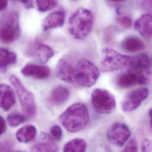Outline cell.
I'll return each mask as SVG.
<instances>
[{
  "instance_id": "obj_1",
  "label": "cell",
  "mask_w": 152,
  "mask_h": 152,
  "mask_svg": "<svg viewBox=\"0 0 152 152\" xmlns=\"http://www.w3.org/2000/svg\"><path fill=\"white\" fill-rule=\"evenodd\" d=\"M59 121L70 133H77L86 128L89 121L88 110L85 105L77 102L67 108L59 116Z\"/></svg>"
},
{
  "instance_id": "obj_2",
  "label": "cell",
  "mask_w": 152,
  "mask_h": 152,
  "mask_svg": "<svg viewBox=\"0 0 152 152\" xmlns=\"http://www.w3.org/2000/svg\"><path fill=\"white\" fill-rule=\"evenodd\" d=\"M94 21V16L90 10L79 8L69 18V32L74 39L82 40L86 38L91 31Z\"/></svg>"
},
{
  "instance_id": "obj_3",
  "label": "cell",
  "mask_w": 152,
  "mask_h": 152,
  "mask_svg": "<svg viewBox=\"0 0 152 152\" xmlns=\"http://www.w3.org/2000/svg\"><path fill=\"white\" fill-rule=\"evenodd\" d=\"M98 68L86 59H80L74 64L71 84L84 88L93 86L99 77Z\"/></svg>"
},
{
  "instance_id": "obj_4",
  "label": "cell",
  "mask_w": 152,
  "mask_h": 152,
  "mask_svg": "<svg viewBox=\"0 0 152 152\" xmlns=\"http://www.w3.org/2000/svg\"><path fill=\"white\" fill-rule=\"evenodd\" d=\"M132 56L117 52L116 50L105 48L102 50L101 55V69L104 72H110L130 68Z\"/></svg>"
},
{
  "instance_id": "obj_5",
  "label": "cell",
  "mask_w": 152,
  "mask_h": 152,
  "mask_svg": "<svg viewBox=\"0 0 152 152\" xmlns=\"http://www.w3.org/2000/svg\"><path fill=\"white\" fill-rule=\"evenodd\" d=\"M20 34L19 17L15 11L5 13L0 19V40L10 43L17 40Z\"/></svg>"
},
{
  "instance_id": "obj_6",
  "label": "cell",
  "mask_w": 152,
  "mask_h": 152,
  "mask_svg": "<svg viewBox=\"0 0 152 152\" xmlns=\"http://www.w3.org/2000/svg\"><path fill=\"white\" fill-rule=\"evenodd\" d=\"M10 80L15 89L26 116L28 118H34L36 114L37 107L33 94L24 86L17 76L11 75Z\"/></svg>"
},
{
  "instance_id": "obj_7",
  "label": "cell",
  "mask_w": 152,
  "mask_h": 152,
  "mask_svg": "<svg viewBox=\"0 0 152 152\" xmlns=\"http://www.w3.org/2000/svg\"><path fill=\"white\" fill-rule=\"evenodd\" d=\"M91 101L94 109L101 114H109L116 107L115 97L104 89H94L91 94Z\"/></svg>"
},
{
  "instance_id": "obj_8",
  "label": "cell",
  "mask_w": 152,
  "mask_h": 152,
  "mask_svg": "<svg viewBox=\"0 0 152 152\" xmlns=\"http://www.w3.org/2000/svg\"><path fill=\"white\" fill-rule=\"evenodd\" d=\"M130 136L131 131L129 127L121 122L113 123L107 132V138L109 142L117 147L124 146Z\"/></svg>"
},
{
  "instance_id": "obj_9",
  "label": "cell",
  "mask_w": 152,
  "mask_h": 152,
  "mask_svg": "<svg viewBox=\"0 0 152 152\" xmlns=\"http://www.w3.org/2000/svg\"><path fill=\"white\" fill-rule=\"evenodd\" d=\"M149 89L141 88L129 92L121 103V108L126 113L132 112L136 110L141 104L148 97Z\"/></svg>"
},
{
  "instance_id": "obj_10",
  "label": "cell",
  "mask_w": 152,
  "mask_h": 152,
  "mask_svg": "<svg viewBox=\"0 0 152 152\" xmlns=\"http://www.w3.org/2000/svg\"><path fill=\"white\" fill-rule=\"evenodd\" d=\"M149 81L145 73L131 69L118 76L116 83L120 88H127L137 85H145Z\"/></svg>"
},
{
  "instance_id": "obj_11",
  "label": "cell",
  "mask_w": 152,
  "mask_h": 152,
  "mask_svg": "<svg viewBox=\"0 0 152 152\" xmlns=\"http://www.w3.org/2000/svg\"><path fill=\"white\" fill-rule=\"evenodd\" d=\"M26 53L28 56L43 64L47 63L55 55V52L51 47L41 43H34L30 45Z\"/></svg>"
},
{
  "instance_id": "obj_12",
  "label": "cell",
  "mask_w": 152,
  "mask_h": 152,
  "mask_svg": "<svg viewBox=\"0 0 152 152\" xmlns=\"http://www.w3.org/2000/svg\"><path fill=\"white\" fill-rule=\"evenodd\" d=\"M23 75L36 79H45L50 75V69L42 65L28 64L21 70Z\"/></svg>"
},
{
  "instance_id": "obj_13",
  "label": "cell",
  "mask_w": 152,
  "mask_h": 152,
  "mask_svg": "<svg viewBox=\"0 0 152 152\" xmlns=\"http://www.w3.org/2000/svg\"><path fill=\"white\" fill-rule=\"evenodd\" d=\"M15 101L14 89L7 84H0V108L8 111L15 105Z\"/></svg>"
},
{
  "instance_id": "obj_14",
  "label": "cell",
  "mask_w": 152,
  "mask_h": 152,
  "mask_svg": "<svg viewBox=\"0 0 152 152\" xmlns=\"http://www.w3.org/2000/svg\"><path fill=\"white\" fill-rule=\"evenodd\" d=\"M65 23V13L63 11L58 10L53 11L48 15L42 23L43 31H48L51 29L62 27Z\"/></svg>"
},
{
  "instance_id": "obj_15",
  "label": "cell",
  "mask_w": 152,
  "mask_h": 152,
  "mask_svg": "<svg viewBox=\"0 0 152 152\" xmlns=\"http://www.w3.org/2000/svg\"><path fill=\"white\" fill-rule=\"evenodd\" d=\"M70 95V91L68 88L59 85L51 91L48 100L52 105H61L68 101Z\"/></svg>"
},
{
  "instance_id": "obj_16",
  "label": "cell",
  "mask_w": 152,
  "mask_h": 152,
  "mask_svg": "<svg viewBox=\"0 0 152 152\" xmlns=\"http://www.w3.org/2000/svg\"><path fill=\"white\" fill-rule=\"evenodd\" d=\"M31 151L33 152H58L59 148L49 134L42 133L40 135V141L34 144Z\"/></svg>"
},
{
  "instance_id": "obj_17",
  "label": "cell",
  "mask_w": 152,
  "mask_h": 152,
  "mask_svg": "<svg viewBox=\"0 0 152 152\" xmlns=\"http://www.w3.org/2000/svg\"><path fill=\"white\" fill-rule=\"evenodd\" d=\"M152 20L151 14H145L139 17L134 23L136 29L145 38L150 39L152 37Z\"/></svg>"
},
{
  "instance_id": "obj_18",
  "label": "cell",
  "mask_w": 152,
  "mask_h": 152,
  "mask_svg": "<svg viewBox=\"0 0 152 152\" xmlns=\"http://www.w3.org/2000/svg\"><path fill=\"white\" fill-rule=\"evenodd\" d=\"M130 68L133 70L150 74L151 64L149 56L146 53H142L132 57Z\"/></svg>"
},
{
  "instance_id": "obj_19",
  "label": "cell",
  "mask_w": 152,
  "mask_h": 152,
  "mask_svg": "<svg viewBox=\"0 0 152 152\" xmlns=\"http://www.w3.org/2000/svg\"><path fill=\"white\" fill-rule=\"evenodd\" d=\"M123 50L128 52H136L143 50L145 43L139 37L134 36H130L123 40L121 43Z\"/></svg>"
},
{
  "instance_id": "obj_20",
  "label": "cell",
  "mask_w": 152,
  "mask_h": 152,
  "mask_svg": "<svg viewBox=\"0 0 152 152\" xmlns=\"http://www.w3.org/2000/svg\"><path fill=\"white\" fill-rule=\"evenodd\" d=\"M37 135L36 127L33 125H26L17 130L15 138L21 143H28L33 141Z\"/></svg>"
},
{
  "instance_id": "obj_21",
  "label": "cell",
  "mask_w": 152,
  "mask_h": 152,
  "mask_svg": "<svg viewBox=\"0 0 152 152\" xmlns=\"http://www.w3.org/2000/svg\"><path fill=\"white\" fill-rule=\"evenodd\" d=\"M17 55L6 49L0 48V69H4L16 64Z\"/></svg>"
},
{
  "instance_id": "obj_22",
  "label": "cell",
  "mask_w": 152,
  "mask_h": 152,
  "mask_svg": "<svg viewBox=\"0 0 152 152\" xmlns=\"http://www.w3.org/2000/svg\"><path fill=\"white\" fill-rule=\"evenodd\" d=\"M87 148V144L85 140L82 139H74L69 141L65 144L64 151L67 152H85Z\"/></svg>"
},
{
  "instance_id": "obj_23",
  "label": "cell",
  "mask_w": 152,
  "mask_h": 152,
  "mask_svg": "<svg viewBox=\"0 0 152 152\" xmlns=\"http://www.w3.org/2000/svg\"><path fill=\"white\" fill-rule=\"evenodd\" d=\"M26 116L19 113L14 112L8 115L7 122L11 127H15L23 124L26 121Z\"/></svg>"
},
{
  "instance_id": "obj_24",
  "label": "cell",
  "mask_w": 152,
  "mask_h": 152,
  "mask_svg": "<svg viewBox=\"0 0 152 152\" xmlns=\"http://www.w3.org/2000/svg\"><path fill=\"white\" fill-rule=\"evenodd\" d=\"M38 10L46 12L54 8L56 5V0H36Z\"/></svg>"
},
{
  "instance_id": "obj_25",
  "label": "cell",
  "mask_w": 152,
  "mask_h": 152,
  "mask_svg": "<svg viewBox=\"0 0 152 152\" xmlns=\"http://www.w3.org/2000/svg\"><path fill=\"white\" fill-rule=\"evenodd\" d=\"M50 136L56 141H60L62 139L63 133L61 127L58 125H54L50 129Z\"/></svg>"
},
{
  "instance_id": "obj_26",
  "label": "cell",
  "mask_w": 152,
  "mask_h": 152,
  "mask_svg": "<svg viewBox=\"0 0 152 152\" xmlns=\"http://www.w3.org/2000/svg\"><path fill=\"white\" fill-rule=\"evenodd\" d=\"M117 23L125 28H129L132 25V20L128 16L122 15L117 18Z\"/></svg>"
},
{
  "instance_id": "obj_27",
  "label": "cell",
  "mask_w": 152,
  "mask_h": 152,
  "mask_svg": "<svg viewBox=\"0 0 152 152\" xmlns=\"http://www.w3.org/2000/svg\"><path fill=\"white\" fill-rule=\"evenodd\" d=\"M138 151V145L136 140L133 139L130 140L123 149V152H137Z\"/></svg>"
},
{
  "instance_id": "obj_28",
  "label": "cell",
  "mask_w": 152,
  "mask_h": 152,
  "mask_svg": "<svg viewBox=\"0 0 152 152\" xmlns=\"http://www.w3.org/2000/svg\"><path fill=\"white\" fill-rule=\"evenodd\" d=\"M142 151L143 152H151L152 141L149 139H145L142 143Z\"/></svg>"
},
{
  "instance_id": "obj_29",
  "label": "cell",
  "mask_w": 152,
  "mask_h": 152,
  "mask_svg": "<svg viewBox=\"0 0 152 152\" xmlns=\"http://www.w3.org/2000/svg\"><path fill=\"white\" fill-rule=\"evenodd\" d=\"M140 5L144 10L151 11L152 9V0H142Z\"/></svg>"
},
{
  "instance_id": "obj_30",
  "label": "cell",
  "mask_w": 152,
  "mask_h": 152,
  "mask_svg": "<svg viewBox=\"0 0 152 152\" xmlns=\"http://www.w3.org/2000/svg\"><path fill=\"white\" fill-rule=\"evenodd\" d=\"M7 129V126L6 123L4 120V119L0 116V136L3 134Z\"/></svg>"
},
{
  "instance_id": "obj_31",
  "label": "cell",
  "mask_w": 152,
  "mask_h": 152,
  "mask_svg": "<svg viewBox=\"0 0 152 152\" xmlns=\"http://www.w3.org/2000/svg\"><path fill=\"white\" fill-rule=\"evenodd\" d=\"M20 1L26 8H31L33 6V0H17Z\"/></svg>"
},
{
  "instance_id": "obj_32",
  "label": "cell",
  "mask_w": 152,
  "mask_h": 152,
  "mask_svg": "<svg viewBox=\"0 0 152 152\" xmlns=\"http://www.w3.org/2000/svg\"><path fill=\"white\" fill-rule=\"evenodd\" d=\"M8 0H0V12L6 8L8 5Z\"/></svg>"
},
{
  "instance_id": "obj_33",
  "label": "cell",
  "mask_w": 152,
  "mask_h": 152,
  "mask_svg": "<svg viewBox=\"0 0 152 152\" xmlns=\"http://www.w3.org/2000/svg\"><path fill=\"white\" fill-rule=\"evenodd\" d=\"M110 1H112V2H121V1H126V0H110Z\"/></svg>"
}]
</instances>
